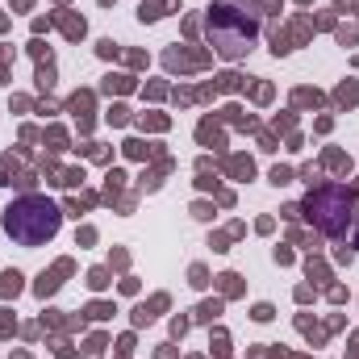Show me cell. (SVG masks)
Instances as JSON below:
<instances>
[{"instance_id":"3","label":"cell","mask_w":359,"mask_h":359,"mask_svg":"<svg viewBox=\"0 0 359 359\" xmlns=\"http://www.w3.org/2000/svg\"><path fill=\"white\" fill-rule=\"evenodd\" d=\"M301 209H305V217H309L322 234L339 238V234H347V226H351L355 196H351V188H343V184H322V188H313V192L305 196Z\"/></svg>"},{"instance_id":"1","label":"cell","mask_w":359,"mask_h":359,"mask_svg":"<svg viewBox=\"0 0 359 359\" xmlns=\"http://www.w3.org/2000/svg\"><path fill=\"white\" fill-rule=\"evenodd\" d=\"M259 34H264V13L251 0H213V8L205 17V38L226 63L251 55Z\"/></svg>"},{"instance_id":"2","label":"cell","mask_w":359,"mask_h":359,"mask_svg":"<svg viewBox=\"0 0 359 359\" xmlns=\"http://www.w3.org/2000/svg\"><path fill=\"white\" fill-rule=\"evenodd\" d=\"M59 226H63V213H59V205L46 201V196H21V201H13L8 213H4V234H8L13 243H21V247H42V243H50V238L59 234Z\"/></svg>"}]
</instances>
